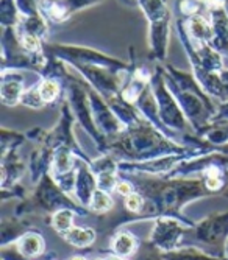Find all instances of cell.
Instances as JSON below:
<instances>
[{"label":"cell","instance_id":"obj_1","mask_svg":"<svg viewBox=\"0 0 228 260\" xmlns=\"http://www.w3.org/2000/svg\"><path fill=\"white\" fill-rule=\"evenodd\" d=\"M50 50V55L67 59L72 64H88V66H109V67H127L124 62L109 58L100 52H96L94 49H86V47H75V45H61V44H52L47 45Z\"/></svg>","mask_w":228,"mask_h":260},{"label":"cell","instance_id":"obj_2","mask_svg":"<svg viewBox=\"0 0 228 260\" xmlns=\"http://www.w3.org/2000/svg\"><path fill=\"white\" fill-rule=\"evenodd\" d=\"M186 31L194 47L211 44L213 41V25L203 16L195 14L186 19Z\"/></svg>","mask_w":228,"mask_h":260},{"label":"cell","instance_id":"obj_3","mask_svg":"<svg viewBox=\"0 0 228 260\" xmlns=\"http://www.w3.org/2000/svg\"><path fill=\"white\" fill-rule=\"evenodd\" d=\"M22 78L13 77L8 80L4 75V84H2V99L5 105H16L19 99H22Z\"/></svg>","mask_w":228,"mask_h":260},{"label":"cell","instance_id":"obj_4","mask_svg":"<svg viewBox=\"0 0 228 260\" xmlns=\"http://www.w3.org/2000/svg\"><path fill=\"white\" fill-rule=\"evenodd\" d=\"M20 19V13L16 0H2L0 2V20L4 27H16Z\"/></svg>","mask_w":228,"mask_h":260},{"label":"cell","instance_id":"obj_5","mask_svg":"<svg viewBox=\"0 0 228 260\" xmlns=\"http://www.w3.org/2000/svg\"><path fill=\"white\" fill-rule=\"evenodd\" d=\"M66 240L75 246H88L94 242L96 232L93 229H81V228H71L64 232Z\"/></svg>","mask_w":228,"mask_h":260},{"label":"cell","instance_id":"obj_6","mask_svg":"<svg viewBox=\"0 0 228 260\" xmlns=\"http://www.w3.org/2000/svg\"><path fill=\"white\" fill-rule=\"evenodd\" d=\"M19 248H20V252L24 254V255L33 257V255H38L42 251L44 243H42V239L39 237V235L28 234V235H25V237L20 240Z\"/></svg>","mask_w":228,"mask_h":260},{"label":"cell","instance_id":"obj_7","mask_svg":"<svg viewBox=\"0 0 228 260\" xmlns=\"http://www.w3.org/2000/svg\"><path fill=\"white\" fill-rule=\"evenodd\" d=\"M134 245H136V242L130 234H121L116 237V240H114L112 246H114V251H116L119 255H128L133 252Z\"/></svg>","mask_w":228,"mask_h":260},{"label":"cell","instance_id":"obj_8","mask_svg":"<svg viewBox=\"0 0 228 260\" xmlns=\"http://www.w3.org/2000/svg\"><path fill=\"white\" fill-rule=\"evenodd\" d=\"M39 93L44 103H50L58 97L60 86L53 80H44L39 86Z\"/></svg>","mask_w":228,"mask_h":260},{"label":"cell","instance_id":"obj_9","mask_svg":"<svg viewBox=\"0 0 228 260\" xmlns=\"http://www.w3.org/2000/svg\"><path fill=\"white\" fill-rule=\"evenodd\" d=\"M72 212L71 210H61V212H56L53 215V228L60 232H66L72 228Z\"/></svg>","mask_w":228,"mask_h":260},{"label":"cell","instance_id":"obj_10","mask_svg":"<svg viewBox=\"0 0 228 260\" xmlns=\"http://www.w3.org/2000/svg\"><path fill=\"white\" fill-rule=\"evenodd\" d=\"M64 11L67 13V16H71L72 13L81 10V8H86V7H91L97 4L99 0H60Z\"/></svg>","mask_w":228,"mask_h":260},{"label":"cell","instance_id":"obj_11","mask_svg":"<svg viewBox=\"0 0 228 260\" xmlns=\"http://www.w3.org/2000/svg\"><path fill=\"white\" fill-rule=\"evenodd\" d=\"M91 207L94 210H108L111 207V198L103 192V190H97L93 197V203H91Z\"/></svg>","mask_w":228,"mask_h":260},{"label":"cell","instance_id":"obj_12","mask_svg":"<svg viewBox=\"0 0 228 260\" xmlns=\"http://www.w3.org/2000/svg\"><path fill=\"white\" fill-rule=\"evenodd\" d=\"M55 165L60 172H67L71 169V156L67 151H60L55 160Z\"/></svg>","mask_w":228,"mask_h":260},{"label":"cell","instance_id":"obj_13","mask_svg":"<svg viewBox=\"0 0 228 260\" xmlns=\"http://www.w3.org/2000/svg\"><path fill=\"white\" fill-rule=\"evenodd\" d=\"M125 206H127V209L131 210V212H138V210L142 207V198H141L139 195H136V193H131V195H128Z\"/></svg>","mask_w":228,"mask_h":260},{"label":"cell","instance_id":"obj_14","mask_svg":"<svg viewBox=\"0 0 228 260\" xmlns=\"http://www.w3.org/2000/svg\"><path fill=\"white\" fill-rule=\"evenodd\" d=\"M116 190H118V193H121L124 197H128V195H131V184L130 182H125V181H121L116 185Z\"/></svg>","mask_w":228,"mask_h":260},{"label":"cell","instance_id":"obj_15","mask_svg":"<svg viewBox=\"0 0 228 260\" xmlns=\"http://www.w3.org/2000/svg\"><path fill=\"white\" fill-rule=\"evenodd\" d=\"M71 260H84V258L83 257H72Z\"/></svg>","mask_w":228,"mask_h":260},{"label":"cell","instance_id":"obj_16","mask_svg":"<svg viewBox=\"0 0 228 260\" xmlns=\"http://www.w3.org/2000/svg\"><path fill=\"white\" fill-rule=\"evenodd\" d=\"M108 260H122V258H119V257H109Z\"/></svg>","mask_w":228,"mask_h":260},{"label":"cell","instance_id":"obj_17","mask_svg":"<svg viewBox=\"0 0 228 260\" xmlns=\"http://www.w3.org/2000/svg\"><path fill=\"white\" fill-rule=\"evenodd\" d=\"M225 8H226V13H228V0H225Z\"/></svg>","mask_w":228,"mask_h":260},{"label":"cell","instance_id":"obj_18","mask_svg":"<svg viewBox=\"0 0 228 260\" xmlns=\"http://www.w3.org/2000/svg\"><path fill=\"white\" fill-rule=\"evenodd\" d=\"M97 260H99V258H97Z\"/></svg>","mask_w":228,"mask_h":260}]
</instances>
